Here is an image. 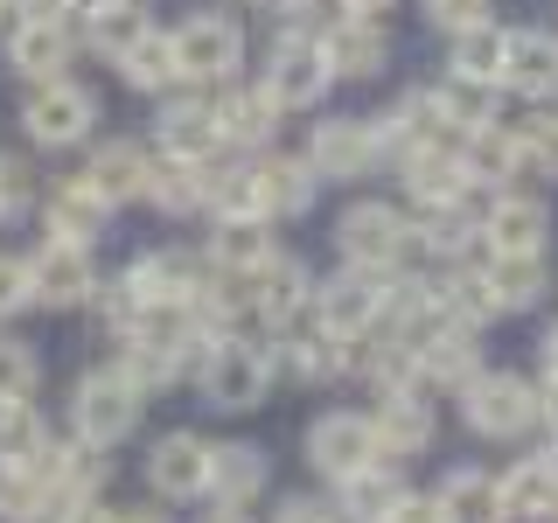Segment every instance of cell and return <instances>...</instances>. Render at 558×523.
I'll use <instances>...</instances> for the list:
<instances>
[{
  "label": "cell",
  "instance_id": "cell-1",
  "mask_svg": "<svg viewBox=\"0 0 558 523\" xmlns=\"http://www.w3.org/2000/svg\"><path fill=\"white\" fill-rule=\"evenodd\" d=\"M272 370H279L272 349L252 342V336H217V342L196 349V384H203V398H209L217 412H252V405H266Z\"/></svg>",
  "mask_w": 558,
  "mask_h": 523
},
{
  "label": "cell",
  "instance_id": "cell-2",
  "mask_svg": "<svg viewBox=\"0 0 558 523\" xmlns=\"http://www.w3.org/2000/svg\"><path fill=\"white\" fill-rule=\"evenodd\" d=\"M140 405H147V391L119 370V363H105V370H84L77 377V398H70V426H77V447H119L126 433L140 426Z\"/></svg>",
  "mask_w": 558,
  "mask_h": 523
},
{
  "label": "cell",
  "instance_id": "cell-3",
  "mask_svg": "<svg viewBox=\"0 0 558 523\" xmlns=\"http://www.w3.org/2000/svg\"><path fill=\"white\" fill-rule=\"evenodd\" d=\"M461 418L482 440H523L537 426V384H523L517 370H475L461 384Z\"/></svg>",
  "mask_w": 558,
  "mask_h": 523
},
{
  "label": "cell",
  "instance_id": "cell-4",
  "mask_svg": "<svg viewBox=\"0 0 558 523\" xmlns=\"http://www.w3.org/2000/svg\"><path fill=\"white\" fill-rule=\"evenodd\" d=\"M384 293H391V272H363V266H342L336 279H314V301L307 314L322 328H336L342 342L371 336V328L384 321Z\"/></svg>",
  "mask_w": 558,
  "mask_h": 523
},
{
  "label": "cell",
  "instance_id": "cell-5",
  "mask_svg": "<svg viewBox=\"0 0 558 523\" xmlns=\"http://www.w3.org/2000/svg\"><path fill=\"white\" fill-rule=\"evenodd\" d=\"M336 244H342V266H363V272H391L412 244V223L398 217L391 203H349L342 223H336Z\"/></svg>",
  "mask_w": 558,
  "mask_h": 523
},
{
  "label": "cell",
  "instance_id": "cell-6",
  "mask_svg": "<svg viewBox=\"0 0 558 523\" xmlns=\"http://www.w3.org/2000/svg\"><path fill=\"white\" fill-rule=\"evenodd\" d=\"M307 461H314V475H328V482H349V475H363V467H377L384 447L371 433V412H322L307 426Z\"/></svg>",
  "mask_w": 558,
  "mask_h": 523
},
{
  "label": "cell",
  "instance_id": "cell-7",
  "mask_svg": "<svg viewBox=\"0 0 558 523\" xmlns=\"http://www.w3.org/2000/svg\"><path fill=\"white\" fill-rule=\"evenodd\" d=\"M328 84L336 77H328V63H322V42H314V35H279L258 92H266L279 112H307V105L328 98Z\"/></svg>",
  "mask_w": 558,
  "mask_h": 523
},
{
  "label": "cell",
  "instance_id": "cell-8",
  "mask_svg": "<svg viewBox=\"0 0 558 523\" xmlns=\"http://www.w3.org/2000/svg\"><path fill=\"white\" fill-rule=\"evenodd\" d=\"M92 119H98V98L70 77H49L35 84V98L22 105V126L35 147H70V139H92Z\"/></svg>",
  "mask_w": 558,
  "mask_h": 523
},
{
  "label": "cell",
  "instance_id": "cell-9",
  "mask_svg": "<svg viewBox=\"0 0 558 523\" xmlns=\"http://www.w3.org/2000/svg\"><path fill=\"white\" fill-rule=\"evenodd\" d=\"M22 266H28V301L35 307H77V301H92V287H98L92 244H70V238H49Z\"/></svg>",
  "mask_w": 558,
  "mask_h": 523
},
{
  "label": "cell",
  "instance_id": "cell-10",
  "mask_svg": "<svg viewBox=\"0 0 558 523\" xmlns=\"http://www.w3.org/2000/svg\"><path fill=\"white\" fill-rule=\"evenodd\" d=\"M168 42H174V70L196 77V84H217L244 63V35H238V22H223V14H196V22H182Z\"/></svg>",
  "mask_w": 558,
  "mask_h": 523
},
{
  "label": "cell",
  "instance_id": "cell-11",
  "mask_svg": "<svg viewBox=\"0 0 558 523\" xmlns=\"http://www.w3.org/2000/svg\"><path fill=\"white\" fill-rule=\"evenodd\" d=\"M545 231H551V217H545L537 196H496L488 217L475 223V238L488 244V258H537V252H545Z\"/></svg>",
  "mask_w": 558,
  "mask_h": 523
},
{
  "label": "cell",
  "instance_id": "cell-12",
  "mask_svg": "<svg viewBox=\"0 0 558 523\" xmlns=\"http://www.w3.org/2000/svg\"><path fill=\"white\" fill-rule=\"evenodd\" d=\"M244 293H252V307H258V321H272V328H293L307 314L314 301V279L301 258H287V252H272L266 266H258L252 279H244Z\"/></svg>",
  "mask_w": 558,
  "mask_h": 523
},
{
  "label": "cell",
  "instance_id": "cell-13",
  "mask_svg": "<svg viewBox=\"0 0 558 523\" xmlns=\"http://www.w3.org/2000/svg\"><path fill=\"white\" fill-rule=\"evenodd\" d=\"M119 279H126V293L140 307H189L196 287H203V266L189 252H147V258H133Z\"/></svg>",
  "mask_w": 558,
  "mask_h": 523
},
{
  "label": "cell",
  "instance_id": "cell-14",
  "mask_svg": "<svg viewBox=\"0 0 558 523\" xmlns=\"http://www.w3.org/2000/svg\"><path fill=\"white\" fill-rule=\"evenodd\" d=\"M147 482H154V496H168V502L209 496V440H196V433H168V440L147 453Z\"/></svg>",
  "mask_w": 558,
  "mask_h": 523
},
{
  "label": "cell",
  "instance_id": "cell-15",
  "mask_svg": "<svg viewBox=\"0 0 558 523\" xmlns=\"http://www.w3.org/2000/svg\"><path fill=\"white\" fill-rule=\"evenodd\" d=\"M398 174H405V188L426 209H461V196L475 182H468V168H461V147L453 139H433V147H418V154H405L398 161Z\"/></svg>",
  "mask_w": 558,
  "mask_h": 523
},
{
  "label": "cell",
  "instance_id": "cell-16",
  "mask_svg": "<svg viewBox=\"0 0 558 523\" xmlns=\"http://www.w3.org/2000/svg\"><path fill=\"white\" fill-rule=\"evenodd\" d=\"M502 516L517 523H551L558 516V453H523L510 475H496Z\"/></svg>",
  "mask_w": 558,
  "mask_h": 523
},
{
  "label": "cell",
  "instance_id": "cell-17",
  "mask_svg": "<svg viewBox=\"0 0 558 523\" xmlns=\"http://www.w3.org/2000/svg\"><path fill=\"white\" fill-rule=\"evenodd\" d=\"M307 168L314 174H342V182L371 174L377 168L371 119H322V126H314V147H307Z\"/></svg>",
  "mask_w": 558,
  "mask_h": 523
},
{
  "label": "cell",
  "instance_id": "cell-18",
  "mask_svg": "<svg viewBox=\"0 0 558 523\" xmlns=\"http://www.w3.org/2000/svg\"><path fill=\"white\" fill-rule=\"evenodd\" d=\"M322 63H328V77H377L391 63V35L371 14H349V22H336L322 35Z\"/></svg>",
  "mask_w": 558,
  "mask_h": 523
},
{
  "label": "cell",
  "instance_id": "cell-19",
  "mask_svg": "<svg viewBox=\"0 0 558 523\" xmlns=\"http://www.w3.org/2000/svg\"><path fill=\"white\" fill-rule=\"evenodd\" d=\"M287 336V349H279L272 363H287L293 377H307V384H328V377H342L349 370V342L336 336V328H322L314 314H301L293 328H279Z\"/></svg>",
  "mask_w": 558,
  "mask_h": 523
},
{
  "label": "cell",
  "instance_id": "cell-20",
  "mask_svg": "<svg viewBox=\"0 0 558 523\" xmlns=\"http://www.w3.org/2000/svg\"><path fill=\"white\" fill-rule=\"evenodd\" d=\"M371 433H377L384 453H426V447H433V405L412 391V384H398V391L377 398Z\"/></svg>",
  "mask_w": 558,
  "mask_h": 523
},
{
  "label": "cell",
  "instance_id": "cell-21",
  "mask_svg": "<svg viewBox=\"0 0 558 523\" xmlns=\"http://www.w3.org/2000/svg\"><path fill=\"white\" fill-rule=\"evenodd\" d=\"M502 84H517L523 98H551L558 92V35L551 28H517L502 42Z\"/></svg>",
  "mask_w": 558,
  "mask_h": 523
},
{
  "label": "cell",
  "instance_id": "cell-22",
  "mask_svg": "<svg viewBox=\"0 0 558 523\" xmlns=\"http://www.w3.org/2000/svg\"><path fill=\"white\" fill-rule=\"evenodd\" d=\"M342 496H336V516L342 523H391L398 510H405V475H391V467H363V475H349V482H336Z\"/></svg>",
  "mask_w": 558,
  "mask_h": 523
},
{
  "label": "cell",
  "instance_id": "cell-23",
  "mask_svg": "<svg viewBox=\"0 0 558 523\" xmlns=\"http://www.w3.org/2000/svg\"><path fill=\"white\" fill-rule=\"evenodd\" d=\"M433 510H440V523H510L488 467H453V475L433 488Z\"/></svg>",
  "mask_w": 558,
  "mask_h": 523
},
{
  "label": "cell",
  "instance_id": "cell-24",
  "mask_svg": "<svg viewBox=\"0 0 558 523\" xmlns=\"http://www.w3.org/2000/svg\"><path fill=\"white\" fill-rule=\"evenodd\" d=\"M154 126H161L168 161H209L217 154V112H209V98H168Z\"/></svg>",
  "mask_w": 558,
  "mask_h": 523
},
{
  "label": "cell",
  "instance_id": "cell-25",
  "mask_svg": "<svg viewBox=\"0 0 558 523\" xmlns=\"http://www.w3.org/2000/svg\"><path fill=\"white\" fill-rule=\"evenodd\" d=\"M209 112H217V147H266L272 126H279V105L258 92V84H244V92H223Z\"/></svg>",
  "mask_w": 558,
  "mask_h": 523
},
{
  "label": "cell",
  "instance_id": "cell-26",
  "mask_svg": "<svg viewBox=\"0 0 558 523\" xmlns=\"http://www.w3.org/2000/svg\"><path fill=\"white\" fill-rule=\"evenodd\" d=\"M252 182H258V217H301L314 203V188H322V174L307 161H293V154H272V161L252 168Z\"/></svg>",
  "mask_w": 558,
  "mask_h": 523
},
{
  "label": "cell",
  "instance_id": "cell-27",
  "mask_svg": "<svg viewBox=\"0 0 558 523\" xmlns=\"http://www.w3.org/2000/svg\"><path fill=\"white\" fill-rule=\"evenodd\" d=\"M8 63H14V77H35V84L63 77V63H70V28H63V22H14Z\"/></svg>",
  "mask_w": 558,
  "mask_h": 523
},
{
  "label": "cell",
  "instance_id": "cell-28",
  "mask_svg": "<svg viewBox=\"0 0 558 523\" xmlns=\"http://www.w3.org/2000/svg\"><path fill=\"white\" fill-rule=\"evenodd\" d=\"M49 418L35 405H0V475H35L49 461Z\"/></svg>",
  "mask_w": 558,
  "mask_h": 523
},
{
  "label": "cell",
  "instance_id": "cell-29",
  "mask_svg": "<svg viewBox=\"0 0 558 523\" xmlns=\"http://www.w3.org/2000/svg\"><path fill=\"white\" fill-rule=\"evenodd\" d=\"M266 258H272V231L258 217H238V223L209 231V266H217V279H252Z\"/></svg>",
  "mask_w": 558,
  "mask_h": 523
},
{
  "label": "cell",
  "instance_id": "cell-30",
  "mask_svg": "<svg viewBox=\"0 0 558 523\" xmlns=\"http://www.w3.org/2000/svg\"><path fill=\"white\" fill-rule=\"evenodd\" d=\"M105 217H112V203L98 196L84 174H70V182H57V196H49V231L70 238V244H92L105 231Z\"/></svg>",
  "mask_w": 558,
  "mask_h": 523
},
{
  "label": "cell",
  "instance_id": "cell-31",
  "mask_svg": "<svg viewBox=\"0 0 558 523\" xmlns=\"http://www.w3.org/2000/svg\"><path fill=\"white\" fill-rule=\"evenodd\" d=\"M502 42H510V28H496V22H475V28H461L453 35V84H482V92H496L502 84Z\"/></svg>",
  "mask_w": 558,
  "mask_h": 523
},
{
  "label": "cell",
  "instance_id": "cell-32",
  "mask_svg": "<svg viewBox=\"0 0 558 523\" xmlns=\"http://www.w3.org/2000/svg\"><path fill=\"white\" fill-rule=\"evenodd\" d=\"M258 488H266V453L258 447H209V496L223 510H244Z\"/></svg>",
  "mask_w": 558,
  "mask_h": 523
},
{
  "label": "cell",
  "instance_id": "cell-33",
  "mask_svg": "<svg viewBox=\"0 0 558 523\" xmlns=\"http://www.w3.org/2000/svg\"><path fill=\"white\" fill-rule=\"evenodd\" d=\"M412 363H418V377H426V384H447V391H461V384L482 370V342H475V328H447V336H433Z\"/></svg>",
  "mask_w": 558,
  "mask_h": 523
},
{
  "label": "cell",
  "instance_id": "cell-34",
  "mask_svg": "<svg viewBox=\"0 0 558 523\" xmlns=\"http://www.w3.org/2000/svg\"><path fill=\"white\" fill-rule=\"evenodd\" d=\"M475 272H482V293H488L496 314H523V307H537V293H545V266H537V258H488Z\"/></svg>",
  "mask_w": 558,
  "mask_h": 523
},
{
  "label": "cell",
  "instance_id": "cell-35",
  "mask_svg": "<svg viewBox=\"0 0 558 523\" xmlns=\"http://www.w3.org/2000/svg\"><path fill=\"white\" fill-rule=\"evenodd\" d=\"M453 147H461V168H468V182H510V174H517V133L502 126V119H488V126L461 133Z\"/></svg>",
  "mask_w": 558,
  "mask_h": 523
},
{
  "label": "cell",
  "instance_id": "cell-36",
  "mask_svg": "<svg viewBox=\"0 0 558 523\" xmlns=\"http://www.w3.org/2000/svg\"><path fill=\"white\" fill-rule=\"evenodd\" d=\"M84 182H92L105 203H126V196H140V182H147V154H140L133 139H105L92 154V168H84Z\"/></svg>",
  "mask_w": 558,
  "mask_h": 523
},
{
  "label": "cell",
  "instance_id": "cell-37",
  "mask_svg": "<svg viewBox=\"0 0 558 523\" xmlns=\"http://www.w3.org/2000/svg\"><path fill=\"white\" fill-rule=\"evenodd\" d=\"M140 196L154 209H168V217H182V209H203V161H147V182H140Z\"/></svg>",
  "mask_w": 558,
  "mask_h": 523
},
{
  "label": "cell",
  "instance_id": "cell-38",
  "mask_svg": "<svg viewBox=\"0 0 558 523\" xmlns=\"http://www.w3.org/2000/svg\"><path fill=\"white\" fill-rule=\"evenodd\" d=\"M119 77H126L133 92H161V98H168L174 84H182V70H174V42H168L161 28H147V35L126 49V57H119Z\"/></svg>",
  "mask_w": 558,
  "mask_h": 523
},
{
  "label": "cell",
  "instance_id": "cell-39",
  "mask_svg": "<svg viewBox=\"0 0 558 523\" xmlns=\"http://www.w3.org/2000/svg\"><path fill=\"white\" fill-rule=\"evenodd\" d=\"M203 203L217 209V223L258 217V182H252V168H209V161H203ZM258 223H266V217H258Z\"/></svg>",
  "mask_w": 558,
  "mask_h": 523
},
{
  "label": "cell",
  "instance_id": "cell-40",
  "mask_svg": "<svg viewBox=\"0 0 558 523\" xmlns=\"http://www.w3.org/2000/svg\"><path fill=\"white\" fill-rule=\"evenodd\" d=\"M63 510V496L43 475H0V516L8 523H49Z\"/></svg>",
  "mask_w": 558,
  "mask_h": 523
},
{
  "label": "cell",
  "instance_id": "cell-41",
  "mask_svg": "<svg viewBox=\"0 0 558 523\" xmlns=\"http://www.w3.org/2000/svg\"><path fill=\"white\" fill-rule=\"evenodd\" d=\"M140 35H147V14H140L133 0H112V8H98V14H92V49H98V57H112V63L126 57Z\"/></svg>",
  "mask_w": 558,
  "mask_h": 523
},
{
  "label": "cell",
  "instance_id": "cell-42",
  "mask_svg": "<svg viewBox=\"0 0 558 523\" xmlns=\"http://www.w3.org/2000/svg\"><path fill=\"white\" fill-rule=\"evenodd\" d=\"M510 133H517V174L558 182V119H531V126H510Z\"/></svg>",
  "mask_w": 558,
  "mask_h": 523
},
{
  "label": "cell",
  "instance_id": "cell-43",
  "mask_svg": "<svg viewBox=\"0 0 558 523\" xmlns=\"http://www.w3.org/2000/svg\"><path fill=\"white\" fill-rule=\"evenodd\" d=\"M412 244H426V252H440V258H461L468 244H475V223H468L461 209H426V223H412Z\"/></svg>",
  "mask_w": 558,
  "mask_h": 523
},
{
  "label": "cell",
  "instance_id": "cell-44",
  "mask_svg": "<svg viewBox=\"0 0 558 523\" xmlns=\"http://www.w3.org/2000/svg\"><path fill=\"white\" fill-rule=\"evenodd\" d=\"M35 377H43L35 349H28V342H14V336H0V405H28Z\"/></svg>",
  "mask_w": 558,
  "mask_h": 523
},
{
  "label": "cell",
  "instance_id": "cell-45",
  "mask_svg": "<svg viewBox=\"0 0 558 523\" xmlns=\"http://www.w3.org/2000/svg\"><path fill=\"white\" fill-rule=\"evenodd\" d=\"M22 209H28V168L14 154H0V223L22 217Z\"/></svg>",
  "mask_w": 558,
  "mask_h": 523
},
{
  "label": "cell",
  "instance_id": "cell-46",
  "mask_svg": "<svg viewBox=\"0 0 558 523\" xmlns=\"http://www.w3.org/2000/svg\"><path fill=\"white\" fill-rule=\"evenodd\" d=\"M426 14H433V22H440L447 35H461V28L488 22V0H426Z\"/></svg>",
  "mask_w": 558,
  "mask_h": 523
},
{
  "label": "cell",
  "instance_id": "cell-47",
  "mask_svg": "<svg viewBox=\"0 0 558 523\" xmlns=\"http://www.w3.org/2000/svg\"><path fill=\"white\" fill-rule=\"evenodd\" d=\"M22 307H35L28 301V266H22V258H0V321L22 314Z\"/></svg>",
  "mask_w": 558,
  "mask_h": 523
},
{
  "label": "cell",
  "instance_id": "cell-48",
  "mask_svg": "<svg viewBox=\"0 0 558 523\" xmlns=\"http://www.w3.org/2000/svg\"><path fill=\"white\" fill-rule=\"evenodd\" d=\"M272 523H342L336 516V502H314V496H287L279 502V516Z\"/></svg>",
  "mask_w": 558,
  "mask_h": 523
},
{
  "label": "cell",
  "instance_id": "cell-49",
  "mask_svg": "<svg viewBox=\"0 0 558 523\" xmlns=\"http://www.w3.org/2000/svg\"><path fill=\"white\" fill-rule=\"evenodd\" d=\"M49 523H112V510H105L98 496H77V502H63V510L49 516Z\"/></svg>",
  "mask_w": 558,
  "mask_h": 523
},
{
  "label": "cell",
  "instance_id": "cell-50",
  "mask_svg": "<svg viewBox=\"0 0 558 523\" xmlns=\"http://www.w3.org/2000/svg\"><path fill=\"white\" fill-rule=\"evenodd\" d=\"M391 523H440V510H433V496H405V510H398Z\"/></svg>",
  "mask_w": 558,
  "mask_h": 523
},
{
  "label": "cell",
  "instance_id": "cell-51",
  "mask_svg": "<svg viewBox=\"0 0 558 523\" xmlns=\"http://www.w3.org/2000/svg\"><path fill=\"white\" fill-rule=\"evenodd\" d=\"M537 426L558 433V384H545V391H537Z\"/></svg>",
  "mask_w": 558,
  "mask_h": 523
},
{
  "label": "cell",
  "instance_id": "cell-52",
  "mask_svg": "<svg viewBox=\"0 0 558 523\" xmlns=\"http://www.w3.org/2000/svg\"><path fill=\"white\" fill-rule=\"evenodd\" d=\"M537 356H545V377L558 384V328H551V336H545V349H537Z\"/></svg>",
  "mask_w": 558,
  "mask_h": 523
},
{
  "label": "cell",
  "instance_id": "cell-53",
  "mask_svg": "<svg viewBox=\"0 0 558 523\" xmlns=\"http://www.w3.org/2000/svg\"><path fill=\"white\" fill-rule=\"evenodd\" d=\"M112 523H168L161 510H112Z\"/></svg>",
  "mask_w": 558,
  "mask_h": 523
},
{
  "label": "cell",
  "instance_id": "cell-54",
  "mask_svg": "<svg viewBox=\"0 0 558 523\" xmlns=\"http://www.w3.org/2000/svg\"><path fill=\"white\" fill-rule=\"evenodd\" d=\"M377 8H391V0H349V14H371V22H377Z\"/></svg>",
  "mask_w": 558,
  "mask_h": 523
},
{
  "label": "cell",
  "instance_id": "cell-55",
  "mask_svg": "<svg viewBox=\"0 0 558 523\" xmlns=\"http://www.w3.org/2000/svg\"><path fill=\"white\" fill-rule=\"evenodd\" d=\"M203 523H252V516H244V510H209Z\"/></svg>",
  "mask_w": 558,
  "mask_h": 523
},
{
  "label": "cell",
  "instance_id": "cell-56",
  "mask_svg": "<svg viewBox=\"0 0 558 523\" xmlns=\"http://www.w3.org/2000/svg\"><path fill=\"white\" fill-rule=\"evenodd\" d=\"M70 8H84V14H98V8H112V0H70Z\"/></svg>",
  "mask_w": 558,
  "mask_h": 523
},
{
  "label": "cell",
  "instance_id": "cell-57",
  "mask_svg": "<svg viewBox=\"0 0 558 523\" xmlns=\"http://www.w3.org/2000/svg\"><path fill=\"white\" fill-rule=\"evenodd\" d=\"M287 8H307V0H287Z\"/></svg>",
  "mask_w": 558,
  "mask_h": 523
},
{
  "label": "cell",
  "instance_id": "cell-58",
  "mask_svg": "<svg viewBox=\"0 0 558 523\" xmlns=\"http://www.w3.org/2000/svg\"><path fill=\"white\" fill-rule=\"evenodd\" d=\"M0 14H8V0H0Z\"/></svg>",
  "mask_w": 558,
  "mask_h": 523
}]
</instances>
